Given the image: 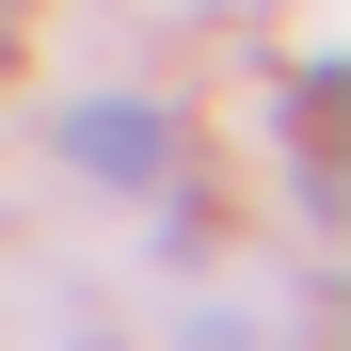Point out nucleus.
Returning <instances> with one entry per match:
<instances>
[{
  "label": "nucleus",
  "mask_w": 351,
  "mask_h": 351,
  "mask_svg": "<svg viewBox=\"0 0 351 351\" xmlns=\"http://www.w3.org/2000/svg\"><path fill=\"white\" fill-rule=\"evenodd\" d=\"M64 160L112 176V192H160V176H176V128H160L144 96H96V112H64Z\"/></svg>",
  "instance_id": "nucleus-1"
},
{
  "label": "nucleus",
  "mask_w": 351,
  "mask_h": 351,
  "mask_svg": "<svg viewBox=\"0 0 351 351\" xmlns=\"http://www.w3.org/2000/svg\"><path fill=\"white\" fill-rule=\"evenodd\" d=\"M0 48H16V0H0Z\"/></svg>",
  "instance_id": "nucleus-2"
}]
</instances>
